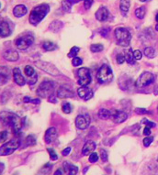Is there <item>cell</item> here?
<instances>
[{"mask_svg": "<svg viewBox=\"0 0 158 175\" xmlns=\"http://www.w3.org/2000/svg\"><path fill=\"white\" fill-rule=\"evenodd\" d=\"M0 118L2 120V122L6 126H8L15 134L19 132L23 126L22 119L17 115H16L15 113H12V112H7V111L1 112Z\"/></svg>", "mask_w": 158, "mask_h": 175, "instance_id": "6da1fadb", "label": "cell"}, {"mask_svg": "<svg viewBox=\"0 0 158 175\" xmlns=\"http://www.w3.org/2000/svg\"><path fill=\"white\" fill-rule=\"evenodd\" d=\"M50 11V6L47 4H40L37 6H35L29 15V20L30 22V24L36 26L38 25L45 17L46 15L49 13Z\"/></svg>", "mask_w": 158, "mask_h": 175, "instance_id": "7a4b0ae2", "label": "cell"}, {"mask_svg": "<svg viewBox=\"0 0 158 175\" xmlns=\"http://www.w3.org/2000/svg\"><path fill=\"white\" fill-rule=\"evenodd\" d=\"M115 37L118 45L122 46V47H127L130 45L131 39H132V35L131 32L125 28H117L115 29Z\"/></svg>", "mask_w": 158, "mask_h": 175, "instance_id": "3957f363", "label": "cell"}, {"mask_svg": "<svg viewBox=\"0 0 158 175\" xmlns=\"http://www.w3.org/2000/svg\"><path fill=\"white\" fill-rule=\"evenodd\" d=\"M97 79L99 84H108L113 79V73L110 67L103 64L97 73Z\"/></svg>", "mask_w": 158, "mask_h": 175, "instance_id": "277c9868", "label": "cell"}, {"mask_svg": "<svg viewBox=\"0 0 158 175\" xmlns=\"http://www.w3.org/2000/svg\"><path fill=\"white\" fill-rule=\"evenodd\" d=\"M54 83L51 80H44L37 89V95L42 98L49 97L53 94Z\"/></svg>", "mask_w": 158, "mask_h": 175, "instance_id": "5b68a950", "label": "cell"}, {"mask_svg": "<svg viewBox=\"0 0 158 175\" xmlns=\"http://www.w3.org/2000/svg\"><path fill=\"white\" fill-rule=\"evenodd\" d=\"M20 146V140L18 139L11 140L10 141L3 144L0 147V156H7L12 154Z\"/></svg>", "mask_w": 158, "mask_h": 175, "instance_id": "8992f818", "label": "cell"}, {"mask_svg": "<svg viewBox=\"0 0 158 175\" xmlns=\"http://www.w3.org/2000/svg\"><path fill=\"white\" fill-rule=\"evenodd\" d=\"M33 42H34V37L31 34H25L19 36L15 40V44L18 50H27Z\"/></svg>", "mask_w": 158, "mask_h": 175, "instance_id": "52a82bcc", "label": "cell"}, {"mask_svg": "<svg viewBox=\"0 0 158 175\" xmlns=\"http://www.w3.org/2000/svg\"><path fill=\"white\" fill-rule=\"evenodd\" d=\"M35 65H36L39 69L44 71L45 73H49V74H51V75H53V76H58V75H60L59 70H58L53 64H52V63H50V62L42 61H35Z\"/></svg>", "mask_w": 158, "mask_h": 175, "instance_id": "ba28073f", "label": "cell"}, {"mask_svg": "<svg viewBox=\"0 0 158 175\" xmlns=\"http://www.w3.org/2000/svg\"><path fill=\"white\" fill-rule=\"evenodd\" d=\"M78 76V84L80 86H87L91 83V75L90 71L87 68L82 67L77 71Z\"/></svg>", "mask_w": 158, "mask_h": 175, "instance_id": "9c48e42d", "label": "cell"}, {"mask_svg": "<svg viewBox=\"0 0 158 175\" xmlns=\"http://www.w3.org/2000/svg\"><path fill=\"white\" fill-rule=\"evenodd\" d=\"M154 81H155V75L152 73L145 72L140 75L138 80L136 81V86L139 88H143L150 85L151 84L154 83Z\"/></svg>", "mask_w": 158, "mask_h": 175, "instance_id": "30bf717a", "label": "cell"}, {"mask_svg": "<svg viewBox=\"0 0 158 175\" xmlns=\"http://www.w3.org/2000/svg\"><path fill=\"white\" fill-rule=\"evenodd\" d=\"M110 118L114 123L121 124V123H123L128 118V116L124 111H121V110H117V109H111Z\"/></svg>", "mask_w": 158, "mask_h": 175, "instance_id": "8fae6325", "label": "cell"}, {"mask_svg": "<svg viewBox=\"0 0 158 175\" xmlns=\"http://www.w3.org/2000/svg\"><path fill=\"white\" fill-rule=\"evenodd\" d=\"M90 121L88 115H79L75 118V126L79 129H87L90 125Z\"/></svg>", "mask_w": 158, "mask_h": 175, "instance_id": "7c38bea8", "label": "cell"}, {"mask_svg": "<svg viewBox=\"0 0 158 175\" xmlns=\"http://www.w3.org/2000/svg\"><path fill=\"white\" fill-rule=\"evenodd\" d=\"M24 73H25L26 76L28 77L27 81H28V84L29 85H32V84H36V82L38 80V75H37V73H35L34 69L31 66L27 65L25 67V69H24Z\"/></svg>", "mask_w": 158, "mask_h": 175, "instance_id": "4fadbf2b", "label": "cell"}, {"mask_svg": "<svg viewBox=\"0 0 158 175\" xmlns=\"http://www.w3.org/2000/svg\"><path fill=\"white\" fill-rule=\"evenodd\" d=\"M77 94L79 95L80 98H82L85 101H88L89 99H91L94 95L93 91L88 88L87 86H81L80 88H78L77 90Z\"/></svg>", "mask_w": 158, "mask_h": 175, "instance_id": "5bb4252c", "label": "cell"}, {"mask_svg": "<svg viewBox=\"0 0 158 175\" xmlns=\"http://www.w3.org/2000/svg\"><path fill=\"white\" fill-rule=\"evenodd\" d=\"M74 95H75L74 92L66 86H60L57 91V97L61 98V99L72 98V97H74Z\"/></svg>", "mask_w": 158, "mask_h": 175, "instance_id": "9a60e30c", "label": "cell"}, {"mask_svg": "<svg viewBox=\"0 0 158 175\" xmlns=\"http://www.w3.org/2000/svg\"><path fill=\"white\" fill-rule=\"evenodd\" d=\"M10 79V70L6 66H0V86L6 84Z\"/></svg>", "mask_w": 158, "mask_h": 175, "instance_id": "2e32d148", "label": "cell"}, {"mask_svg": "<svg viewBox=\"0 0 158 175\" xmlns=\"http://www.w3.org/2000/svg\"><path fill=\"white\" fill-rule=\"evenodd\" d=\"M57 135H58V133H57L56 128H50L47 129L46 132H45V136H44V140H45V142H46L47 144L52 143V142L56 140Z\"/></svg>", "mask_w": 158, "mask_h": 175, "instance_id": "e0dca14e", "label": "cell"}, {"mask_svg": "<svg viewBox=\"0 0 158 175\" xmlns=\"http://www.w3.org/2000/svg\"><path fill=\"white\" fill-rule=\"evenodd\" d=\"M109 16H110V13H109V10L107 9V7L105 6H100L98 11L96 12V18L100 21V22H104L106 21L108 18H109Z\"/></svg>", "mask_w": 158, "mask_h": 175, "instance_id": "ac0fdd59", "label": "cell"}, {"mask_svg": "<svg viewBox=\"0 0 158 175\" xmlns=\"http://www.w3.org/2000/svg\"><path fill=\"white\" fill-rule=\"evenodd\" d=\"M13 78H14L15 83H16L17 85H19V86L25 85L26 80H25V78L23 77V75H22V73H21V72H20V70H19L18 68L13 69Z\"/></svg>", "mask_w": 158, "mask_h": 175, "instance_id": "d6986e66", "label": "cell"}, {"mask_svg": "<svg viewBox=\"0 0 158 175\" xmlns=\"http://www.w3.org/2000/svg\"><path fill=\"white\" fill-rule=\"evenodd\" d=\"M95 149H96V143L92 140H88L85 143V145L82 149V153L84 156L89 155L95 151Z\"/></svg>", "mask_w": 158, "mask_h": 175, "instance_id": "ffe728a7", "label": "cell"}, {"mask_svg": "<svg viewBox=\"0 0 158 175\" xmlns=\"http://www.w3.org/2000/svg\"><path fill=\"white\" fill-rule=\"evenodd\" d=\"M3 56L6 61H16L19 58L18 52L14 50H8L5 51Z\"/></svg>", "mask_w": 158, "mask_h": 175, "instance_id": "44dd1931", "label": "cell"}, {"mask_svg": "<svg viewBox=\"0 0 158 175\" xmlns=\"http://www.w3.org/2000/svg\"><path fill=\"white\" fill-rule=\"evenodd\" d=\"M10 34H11V29L8 23L4 20L0 22V37L6 38V37H8Z\"/></svg>", "mask_w": 158, "mask_h": 175, "instance_id": "7402d4cb", "label": "cell"}, {"mask_svg": "<svg viewBox=\"0 0 158 175\" xmlns=\"http://www.w3.org/2000/svg\"><path fill=\"white\" fill-rule=\"evenodd\" d=\"M27 12H28V9L24 5H17L13 9V14L16 17H21L24 15H26Z\"/></svg>", "mask_w": 158, "mask_h": 175, "instance_id": "603a6c76", "label": "cell"}, {"mask_svg": "<svg viewBox=\"0 0 158 175\" xmlns=\"http://www.w3.org/2000/svg\"><path fill=\"white\" fill-rule=\"evenodd\" d=\"M64 169L65 171V173L69 175H75L78 173V168L73 164H71L68 162H64Z\"/></svg>", "mask_w": 158, "mask_h": 175, "instance_id": "cb8c5ba5", "label": "cell"}, {"mask_svg": "<svg viewBox=\"0 0 158 175\" xmlns=\"http://www.w3.org/2000/svg\"><path fill=\"white\" fill-rule=\"evenodd\" d=\"M130 6H131L130 0H121L120 8H121V11L123 16H126V14L128 13V11L130 9Z\"/></svg>", "mask_w": 158, "mask_h": 175, "instance_id": "d4e9b609", "label": "cell"}, {"mask_svg": "<svg viewBox=\"0 0 158 175\" xmlns=\"http://www.w3.org/2000/svg\"><path fill=\"white\" fill-rule=\"evenodd\" d=\"M63 26H64V25H63V22H62V21L55 20V21H53L52 23H51L49 28H50L52 31H53V32H58V31L63 28Z\"/></svg>", "mask_w": 158, "mask_h": 175, "instance_id": "484cf974", "label": "cell"}, {"mask_svg": "<svg viewBox=\"0 0 158 175\" xmlns=\"http://www.w3.org/2000/svg\"><path fill=\"white\" fill-rule=\"evenodd\" d=\"M125 61L129 63V64H133L134 63V56H133V51L132 50V49H129L128 50L125 51Z\"/></svg>", "mask_w": 158, "mask_h": 175, "instance_id": "4316f807", "label": "cell"}, {"mask_svg": "<svg viewBox=\"0 0 158 175\" xmlns=\"http://www.w3.org/2000/svg\"><path fill=\"white\" fill-rule=\"evenodd\" d=\"M110 117V110H108V109H100L98 111V117L102 120H107L109 119Z\"/></svg>", "mask_w": 158, "mask_h": 175, "instance_id": "83f0119b", "label": "cell"}, {"mask_svg": "<svg viewBox=\"0 0 158 175\" xmlns=\"http://www.w3.org/2000/svg\"><path fill=\"white\" fill-rule=\"evenodd\" d=\"M146 14V8L145 6H141L139 8H137L135 10V16L139 18V19H143L145 17Z\"/></svg>", "mask_w": 158, "mask_h": 175, "instance_id": "f1b7e54d", "label": "cell"}, {"mask_svg": "<svg viewBox=\"0 0 158 175\" xmlns=\"http://www.w3.org/2000/svg\"><path fill=\"white\" fill-rule=\"evenodd\" d=\"M156 50L152 47H148V48H145V55L147 57V58H150V59H153L156 57Z\"/></svg>", "mask_w": 158, "mask_h": 175, "instance_id": "f546056e", "label": "cell"}, {"mask_svg": "<svg viewBox=\"0 0 158 175\" xmlns=\"http://www.w3.org/2000/svg\"><path fill=\"white\" fill-rule=\"evenodd\" d=\"M42 48H43L45 50H47V51H51V50H55L56 46H55V44H54L53 42H52V41H45V42H43V44H42Z\"/></svg>", "mask_w": 158, "mask_h": 175, "instance_id": "4dcf8cb0", "label": "cell"}, {"mask_svg": "<svg viewBox=\"0 0 158 175\" xmlns=\"http://www.w3.org/2000/svg\"><path fill=\"white\" fill-rule=\"evenodd\" d=\"M104 49V46L100 43H96V44H92L90 47V50L92 52H100L102 51Z\"/></svg>", "mask_w": 158, "mask_h": 175, "instance_id": "1f68e13d", "label": "cell"}, {"mask_svg": "<svg viewBox=\"0 0 158 175\" xmlns=\"http://www.w3.org/2000/svg\"><path fill=\"white\" fill-rule=\"evenodd\" d=\"M72 109H73V107H72V106H71L70 103L64 102V103L63 104V106H62V110H63V112H64V114H70V113L72 112Z\"/></svg>", "mask_w": 158, "mask_h": 175, "instance_id": "d6a6232c", "label": "cell"}, {"mask_svg": "<svg viewBox=\"0 0 158 175\" xmlns=\"http://www.w3.org/2000/svg\"><path fill=\"white\" fill-rule=\"evenodd\" d=\"M25 143H26V146H33L36 144V140H35V137L32 136V135H29L26 138V140H25Z\"/></svg>", "mask_w": 158, "mask_h": 175, "instance_id": "836d02e7", "label": "cell"}, {"mask_svg": "<svg viewBox=\"0 0 158 175\" xmlns=\"http://www.w3.org/2000/svg\"><path fill=\"white\" fill-rule=\"evenodd\" d=\"M79 50H80V49H79L78 47H73V48L71 49L70 52L68 53V57H70V58H75V57H76V55H77V53L79 52Z\"/></svg>", "mask_w": 158, "mask_h": 175, "instance_id": "e575fe53", "label": "cell"}, {"mask_svg": "<svg viewBox=\"0 0 158 175\" xmlns=\"http://www.w3.org/2000/svg\"><path fill=\"white\" fill-rule=\"evenodd\" d=\"M47 151L49 152L50 158H51L52 161H56V160L58 159V156H57L56 152L54 151V150H52V149H47Z\"/></svg>", "mask_w": 158, "mask_h": 175, "instance_id": "d590c367", "label": "cell"}, {"mask_svg": "<svg viewBox=\"0 0 158 175\" xmlns=\"http://www.w3.org/2000/svg\"><path fill=\"white\" fill-rule=\"evenodd\" d=\"M98 161V154L96 153V152H92L90 155H89V162L91 163H95Z\"/></svg>", "mask_w": 158, "mask_h": 175, "instance_id": "8d00e7d4", "label": "cell"}, {"mask_svg": "<svg viewBox=\"0 0 158 175\" xmlns=\"http://www.w3.org/2000/svg\"><path fill=\"white\" fill-rule=\"evenodd\" d=\"M72 63H73L74 66L76 67V66H79V65H81L83 63V60L81 58H79V57H75L72 60Z\"/></svg>", "mask_w": 158, "mask_h": 175, "instance_id": "74e56055", "label": "cell"}, {"mask_svg": "<svg viewBox=\"0 0 158 175\" xmlns=\"http://www.w3.org/2000/svg\"><path fill=\"white\" fill-rule=\"evenodd\" d=\"M100 157H101V160L104 162H108V153H107V151H105V150H103V149H101L100 150Z\"/></svg>", "mask_w": 158, "mask_h": 175, "instance_id": "f35d334b", "label": "cell"}, {"mask_svg": "<svg viewBox=\"0 0 158 175\" xmlns=\"http://www.w3.org/2000/svg\"><path fill=\"white\" fill-rule=\"evenodd\" d=\"M153 140H154V138H153V137H147V138H145V139L144 140V145H145V147H149V146L151 145V143L153 142Z\"/></svg>", "mask_w": 158, "mask_h": 175, "instance_id": "ab89813d", "label": "cell"}, {"mask_svg": "<svg viewBox=\"0 0 158 175\" xmlns=\"http://www.w3.org/2000/svg\"><path fill=\"white\" fill-rule=\"evenodd\" d=\"M7 136H8L7 131H1L0 132V142L2 143V142L6 141L7 140Z\"/></svg>", "mask_w": 158, "mask_h": 175, "instance_id": "60d3db41", "label": "cell"}, {"mask_svg": "<svg viewBox=\"0 0 158 175\" xmlns=\"http://www.w3.org/2000/svg\"><path fill=\"white\" fill-rule=\"evenodd\" d=\"M135 112L138 115H145V114H151V112H149L148 110L145 109V108H136Z\"/></svg>", "mask_w": 158, "mask_h": 175, "instance_id": "b9f144b4", "label": "cell"}, {"mask_svg": "<svg viewBox=\"0 0 158 175\" xmlns=\"http://www.w3.org/2000/svg\"><path fill=\"white\" fill-rule=\"evenodd\" d=\"M133 56H134V59H135V60L139 61V60H141V59H142L143 54H142V52H141L139 50H134V51H133Z\"/></svg>", "mask_w": 158, "mask_h": 175, "instance_id": "7bdbcfd3", "label": "cell"}, {"mask_svg": "<svg viewBox=\"0 0 158 175\" xmlns=\"http://www.w3.org/2000/svg\"><path fill=\"white\" fill-rule=\"evenodd\" d=\"M143 123H145V124L146 125V127H148V128H150L156 127V123L151 122V121H149V120H147V119H144V120H143Z\"/></svg>", "mask_w": 158, "mask_h": 175, "instance_id": "ee69618b", "label": "cell"}, {"mask_svg": "<svg viewBox=\"0 0 158 175\" xmlns=\"http://www.w3.org/2000/svg\"><path fill=\"white\" fill-rule=\"evenodd\" d=\"M71 6H72V4L69 3L67 0H65V1L63 2V6H64V9L65 11H70V7H71Z\"/></svg>", "mask_w": 158, "mask_h": 175, "instance_id": "f6af8a7d", "label": "cell"}, {"mask_svg": "<svg viewBox=\"0 0 158 175\" xmlns=\"http://www.w3.org/2000/svg\"><path fill=\"white\" fill-rule=\"evenodd\" d=\"M124 61H125V56H124V55H122V54L117 55V62H118L119 64H121V63H123Z\"/></svg>", "mask_w": 158, "mask_h": 175, "instance_id": "bcb514c9", "label": "cell"}, {"mask_svg": "<svg viewBox=\"0 0 158 175\" xmlns=\"http://www.w3.org/2000/svg\"><path fill=\"white\" fill-rule=\"evenodd\" d=\"M93 4V0H84V6L87 9H89Z\"/></svg>", "mask_w": 158, "mask_h": 175, "instance_id": "7dc6e473", "label": "cell"}, {"mask_svg": "<svg viewBox=\"0 0 158 175\" xmlns=\"http://www.w3.org/2000/svg\"><path fill=\"white\" fill-rule=\"evenodd\" d=\"M70 151H71V148H70V147H67L66 149H64V150L62 151V154H63L64 156H67V155H69Z\"/></svg>", "mask_w": 158, "mask_h": 175, "instance_id": "c3c4849f", "label": "cell"}, {"mask_svg": "<svg viewBox=\"0 0 158 175\" xmlns=\"http://www.w3.org/2000/svg\"><path fill=\"white\" fill-rule=\"evenodd\" d=\"M144 134H145V136H149V135L151 134V129H150V128L145 127V128L144 129Z\"/></svg>", "mask_w": 158, "mask_h": 175, "instance_id": "681fc988", "label": "cell"}, {"mask_svg": "<svg viewBox=\"0 0 158 175\" xmlns=\"http://www.w3.org/2000/svg\"><path fill=\"white\" fill-rule=\"evenodd\" d=\"M29 103L34 104V105H39L40 103V99H29Z\"/></svg>", "mask_w": 158, "mask_h": 175, "instance_id": "f907efd6", "label": "cell"}, {"mask_svg": "<svg viewBox=\"0 0 158 175\" xmlns=\"http://www.w3.org/2000/svg\"><path fill=\"white\" fill-rule=\"evenodd\" d=\"M48 100L50 101V102H53V103H56V98L54 97V95H53V94L52 95H50L49 97H48Z\"/></svg>", "mask_w": 158, "mask_h": 175, "instance_id": "816d5d0a", "label": "cell"}, {"mask_svg": "<svg viewBox=\"0 0 158 175\" xmlns=\"http://www.w3.org/2000/svg\"><path fill=\"white\" fill-rule=\"evenodd\" d=\"M67 1H68L69 3H71V4L73 5V4H76V3L80 2L81 0H67Z\"/></svg>", "mask_w": 158, "mask_h": 175, "instance_id": "f5cc1de1", "label": "cell"}, {"mask_svg": "<svg viewBox=\"0 0 158 175\" xmlns=\"http://www.w3.org/2000/svg\"><path fill=\"white\" fill-rule=\"evenodd\" d=\"M54 174H55V175H57V174H64V172H63L62 170H60V169H59V170H57V171H56V172L54 173Z\"/></svg>", "mask_w": 158, "mask_h": 175, "instance_id": "db71d44e", "label": "cell"}, {"mask_svg": "<svg viewBox=\"0 0 158 175\" xmlns=\"http://www.w3.org/2000/svg\"><path fill=\"white\" fill-rule=\"evenodd\" d=\"M3 170H4V164H3V163H0V174L2 173Z\"/></svg>", "mask_w": 158, "mask_h": 175, "instance_id": "11a10c76", "label": "cell"}, {"mask_svg": "<svg viewBox=\"0 0 158 175\" xmlns=\"http://www.w3.org/2000/svg\"><path fill=\"white\" fill-rule=\"evenodd\" d=\"M156 30L158 31V22H157V24H156Z\"/></svg>", "mask_w": 158, "mask_h": 175, "instance_id": "9f6ffc18", "label": "cell"}, {"mask_svg": "<svg viewBox=\"0 0 158 175\" xmlns=\"http://www.w3.org/2000/svg\"><path fill=\"white\" fill-rule=\"evenodd\" d=\"M140 1H142V2H146V1H150V0H140Z\"/></svg>", "mask_w": 158, "mask_h": 175, "instance_id": "6f0895ef", "label": "cell"}, {"mask_svg": "<svg viewBox=\"0 0 158 175\" xmlns=\"http://www.w3.org/2000/svg\"><path fill=\"white\" fill-rule=\"evenodd\" d=\"M156 21H157V22H158V14H157V15H156Z\"/></svg>", "mask_w": 158, "mask_h": 175, "instance_id": "680465c9", "label": "cell"}, {"mask_svg": "<svg viewBox=\"0 0 158 175\" xmlns=\"http://www.w3.org/2000/svg\"><path fill=\"white\" fill-rule=\"evenodd\" d=\"M3 21V18H2V17L0 16V22H2Z\"/></svg>", "mask_w": 158, "mask_h": 175, "instance_id": "91938a15", "label": "cell"}, {"mask_svg": "<svg viewBox=\"0 0 158 175\" xmlns=\"http://www.w3.org/2000/svg\"><path fill=\"white\" fill-rule=\"evenodd\" d=\"M0 6H1V4H0Z\"/></svg>", "mask_w": 158, "mask_h": 175, "instance_id": "94428289", "label": "cell"}]
</instances>
